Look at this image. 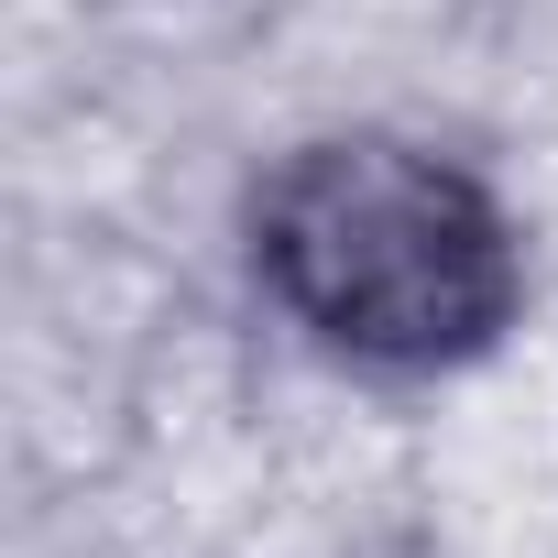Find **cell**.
Wrapping results in <instances>:
<instances>
[{
  "mask_svg": "<svg viewBox=\"0 0 558 558\" xmlns=\"http://www.w3.org/2000/svg\"><path fill=\"white\" fill-rule=\"evenodd\" d=\"M252 274L296 340L384 384L482 362L525 307V241L504 197L405 132L296 143L252 186Z\"/></svg>",
  "mask_w": 558,
  "mask_h": 558,
  "instance_id": "1",
  "label": "cell"
}]
</instances>
